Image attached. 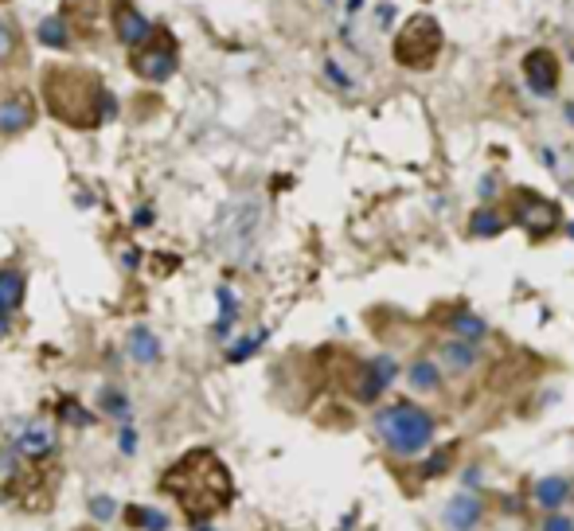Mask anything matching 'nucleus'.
Returning a JSON list of instances; mask_svg holds the SVG:
<instances>
[{
	"instance_id": "obj_1",
	"label": "nucleus",
	"mask_w": 574,
	"mask_h": 531,
	"mask_svg": "<svg viewBox=\"0 0 574 531\" xmlns=\"http://www.w3.org/2000/svg\"><path fill=\"white\" fill-rule=\"evenodd\" d=\"M371 426L391 457H422L438 434V422L419 402H387L383 410H375Z\"/></svg>"
},
{
	"instance_id": "obj_2",
	"label": "nucleus",
	"mask_w": 574,
	"mask_h": 531,
	"mask_svg": "<svg viewBox=\"0 0 574 531\" xmlns=\"http://www.w3.org/2000/svg\"><path fill=\"white\" fill-rule=\"evenodd\" d=\"M442 24L434 16H411L407 24L399 28L395 36V63L399 67H411V71H427V67L438 63L442 55Z\"/></svg>"
},
{
	"instance_id": "obj_3",
	"label": "nucleus",
	"mask_w": 574,
	"mask_h": 531,
	"mask_svg": "<svg viewBox=\"0 0 574 531\" xmlns=\"http://www.w3.org/2000/svg\"><path fill=\"white\" fill-rule=\"evenodd\" d=\"M559 78H562V67L551 47H531V52L523 55V83H528V91L536 98H555Z\"/></svg>"
},
{
	"instance_id": "obj_4",
	"label": "nucleus",
	"mask_w": 574,
	"mask_h": 531,
	"mask_svg": "<svg viewBox=\"0 0 574 531\" xmlns=\"http://www.w3.org/2000/svg\"><path fill=\"white\" fill-rule=\"evenodd\" d=\"M395 376H399V360H395L391 352H383V356H371V360L360 368V376H355L352 395L360 399V402L383 399V391H387L391 383H395Z\"/></svg>"
},
{
	"instance_id": "obj_5",
	"label": "nucleus",
	"mask_w": 574,
	"mask_h": 531,
	"mask_svg": "<svg viewBox=\"0 0 574 531\" xmlns=\"http://www.w3.org/2000/svg\"><path fill=\"white\" fill-rule=\"evenodd\" d=\"M434 360L442 363L445 376H473L481 368L484 352H481V340H461V337H450V340H438L434 348Z\"/></svg>"
},
{
	"instance_id": "obj_6",
	"label": "nucleus",
	"mask_w": 574,
	"mask_h": 531,
	"mask_svg": "<svg viewBox=\"0 0 574 531\" xmlns=\"http://www.w3.org/2000/svg\"><path fill=\"white\" fill-rule=\"evenodd\" d=\"M484 519V500L473 496V493H458L445 500L442 508V524L450 531H473Z\"/></svg>"
},
{
	"instance_id": "obj_7",
	"label": "nucleus",
	"mask_w": 574,
	"mask_h": 531,
	"mask_svg": "<svg viewBox=\"0 0 574 531\" xmlns=\"http://www.w3.org/2000/svg\"><path fill=\"white\" fill-rule=\"evenodd\" d=\"M114 28H117V39L122 44H130V47H137V44H148V39L156 36V24L148 16H141L137 8H130V4H117L114 8Z\"/></svg>"
},
{
	"instance_id": "obj_8",
	"label": "nucleus",
	"mask_w": 574,
	"mask_h": 531,
	"mask_svg": "<svg viewBox=\"0 0 574 531\" xmlns=\"http://www.w3.org/2000/svg\"><path fill=\"white\" fill-rule=\"evenodd\" d=\"M531 496H536V504L543 508V512H562V508H567V500L574 496V480L562 477V473H547V477L536 480Z\"/></svg>"
},
{
	"instance_id": "obj_9",
	"label": "nucleus",
	"mask_w": 574,
	"mask_h": 531,
	"mask_svg": "<svg viewBox=\"0 0 574 531\" xmlns=\"http://www.w3.org/2000/svg\"><path fill=\"white\" fill-rule=\"evenodd\" d=\"M551 219H555V208L551 203H543L536 192H516V203H512V223H523V227H536L547 231Z\"/></svg>"
},
{
	"instance_id": "obj_10",
	"label": "nucleus",
	"mask_w": 574,
	"mask_h": 531,
	"mask_svg": "<svg viewBox=\"0 0 574 531\" xmlns=\"http://www.w3.org/2000/svg\"><path fill=\"white\" fill-rule=\"evenodd\" d=\"M176 67H180V59H176V52L168 44L161 47H148V52L141 55V63H137V71H141L148 83H168V78L176 75Z\"/></svg>"
},
{
	"instance_id": "obj_11",
	"label": "nucleus",
	"mask_w": 574,
	"mask_h": 531,
	"mask_svg": "<svg viewBox=\"0 0 574 531\" xmlns=\"http://www.w3.org/2000/svg\"><path fill=\"white\" fill-rule=\"evenodd\" d=\"M32 125V106L24 94H4L0 98V133H20Z\"/></svg>"
},
{
	"instance_id": "obj_12",
	"label": "nucleus",
	"mask_w": 574,
	"mask_h": 531,
	"mask_svg": "<svg viewBox=\"0 0 574 531\" xmlns=\"http://www.w3.org/2000/svg\"><path fill=\"white\" fill-rule=\"evenodd\" d=\"M407 383L414 395H438L442 391V363L438 360H414L407 368Z\"/></svg>"
},
{
	"instance_id": "obj_13",
	"label": "nucleus",
	"mask_w": 574,
	"mask_h": 531,
	"mask_svg": "<svg viewBox=\"0 0 574 531\" xmlns=\"http://www.w3.org/2000/svg\"><path fill=\"white\" fill-rule=\"evenodd\" d=\"M52 449H55V434L44 426V422H32V426L20 430L16 454H24V457H44V454H52Z\"/></svg>"
},
{
	"instance_id": "obj_14",
	"label": "nucleus",
	"mask_w": 574,
	"mask_h": 531,
	"mask_svg": "<svg viewBox=\"0 0 574 531\" xmlns=\"http://www.w3.org/2000/svg\"><path fill=\"white\" fill-rule=\"evenodd\" d=\"M28 273L24 270H0V313H16L24 305Z\"/></svg>"
},
{
	"instance_id": "obj_15",
	"label": "nucleus",
	"mask_w": 574,
	"mask_h": 531,
	"mask_svg": "<svg viewBox=\"0 0 574 531\" xmlns=\"http://www.w3.org/2000/svg\"><path fill=\"white\" fill-rule=\"evenodd\" d=\"M508 227V215L497 211L492 203H484V208L473 211V223H469V234H477V239H497Z\"/></svg>"
},
{
	"instance_id": "obj_16",
	"label": "nucleus",
	"mask_w": 574,
	"mask_h": 531,
	"mask_svg": "<svg viewBox=\"0 0 574 531\" xmlns=\"http://www.w3.org/2000/svg\"><path fill=\"white\" fill-rule=\"evenodd\" d=\"M445 329H450V337H461V340H484L489 337V321L477 317V313H450V321H445Z\"/></svg>"
},
{
	"instance_id": "obj_17",
	"label": "nucleus",
	"mask_w": 574,
	"mask_h": 531,
	"mask_svg": "<svg viewBox=\"0 0 574 531\" xmlns=\"http://www.w3.org/2000/svg\"><path fill=\"white\" fill-rule=\"evenodd\" d=\"M130 356L137 363H156V360H161V340H156L153 329L137 324V329L130 332Z\"/></svg>"
},
{
	"instance_id": "obj_18",
	"label": "nucleus",
	"mask_w": 574,
	"mask_h": 531,
	"mask_svg": "<svg viewBox=\"0 0 574 531\" xmlns=\"http://www.w3.org/2000/svg\"><path fill=\"white\" fill-rule=\"evenodd\" d=\"M36 39L44 47H67L71 44V24H67V16H44L36 28Z\"/></svg>"
},
{
	"instance_id": "obj_19",
	"label": "nucleus",
	"mask_w": 574,
	"mask_h": 531,
	"mask_svg": "<svg viewBox=\"0 0 574 531\" xmlns=\"http://www.w3.org/2000/svg\"><path fill=\"white\" fill-rule=\"evenodd\" d=\"M102 402H106V415H114V418L130 422V399H125V391L106 387V391H102Z\"/></svg>"
},
{
	"instance_id": "obj_20",
	"label": "nucleus",
	"mask_w": 574,
	"mask_h": 531,
	"mask_svg": "<svg viewBox=\"0 0 574 531\" xmlns=\"http://www.w3.org/2000/svg\"><path fill=\"white\" fill-rule=\"evenodd\" d=\"M262 340H266V332H259V337H243V340H235V344H239V348H231V352H227V360H231V363L251 360L254 352L262 348Z\"/></svg>"
},
{
	"instance_id": "obj_21",
	"label": "nucleus",
	"mask_w": 574,
	"mask_h": 531,
	"mask_svg": "<svg viewBox=\"0 0 574 531\" xmlns=\"http://www.w3.org/2000/svg\"><path fill=\"white\" fill-rule=\"evenodd\" d=\"M12 52H16V28L8 20H0V63L12 59Z\"/></svg>"
},
{
	"instance_id": "obj_22",
	"label": "nucleus",
	"mask_w": 574,
	"mask_h": 531,
	"mask_svg": "<svg viewBox=\"0 0 574 531\" xmlns=\"http://www.w3.org/2000/svg\"><path fill=\"white\" fill-rule=\"evenodd\" d=\"M450 457H453L450 449H438V454H434L427 465H422V477H442L445 469H450Z\"/></svg>"
},
{
	"instance_id": "obj_23",
	"label": "nucleus",
	"mask_w": 574,
	"mask_h": 531,
	"mask_svg": "<svg viewBox=\"0 0 574 531\" xmlns=\"http://www.w3.org/2000/svg\"><path fill=\"white\" fill-rule=\"evenodd\" d=\"M539 531H574V519L567 512H547V516H543V524H539Z\"/></svg>"
},
{
	"instance_id": "obj_24",
	"label": "nucleus",
	"mask_w": 574,
	"mask_h": 531,
	"mask_svg": "<svg viewBox=\"0 0 574 531\" xmlns=\"http://www.w3.org/2000/svg\"><path fill=\"white\" fill-rule=\"evenodd\" d=\"M324 75H329V78H332L336 86H344V91H352V86H355L352 78H348V75L340 71V63H336V59H329V63H324Z\"/></svg>"
},
{
	"instance_id": "obj_25",
	"label": "nucleus",
	"mask_w": 574,
	"mask_h": 531,
	"mask_svg": "<svg viewBox=\"0 0 574 531\" xmlns=\"http://www.w3.org/2000/svg\"><path fill=\"white\" fill-rule=\"evenodd\" d=\"M477 192H481V200H484V203H492V200H497V192H500V188H497V176H484Z\"/></svg>"
},
{
	"instance_id": "obj_26",
	"label": "nucleus",
	"mask_w": 574,
	"mask_h": 531,
	"mask_svg": "<svg viewBox=\"0 0 574 531\" xmlns=\"http://www.w3.org/2000/svg\"><path fill=\"white\" fill-rule=\"evenodd\" d=\"M91 508H94V516H98V519H110V516H114V504H110V496H98Z\"/></svg>"
},
{
	"instance_id": "obj_27",
	"label": "nucleus",
	"mask_w": 574,
	"mask_h": 531,
	"mask_svg": "<svg viewBox=\"0 0 574 531\" xmlns=\"http://www.w3.org/2000/svg\"><path fill=\"white\" fill-rule=\"evenodd\" d=\"M481 485H484L481 465H469V473H465V488H481Z\"/></svg>"
},
{
	"instance_id": "obj_28",
	"label": "nucleus",
	"mask_w": 574,
	"mask_h": 531,
	"mask_svg": "<svg viewBox=\"0 0 574 531\" xmlns=\"http://www.w3.org/2000/svg\"><path fill=\"white\" fill-rule=\"evenodd\" d=\"M137 449V434H133V426H122V454H133Z\"/></svg>"
},
{
	"instance_id": "obj_29",
	"label": "nucleus",
	"mask_w": 574,
	"mask_h": 531,
	"mask_svg": "<svg viewBox=\"0 0 574 531\" xmlns=\"http://www.w3.org/2000/svg\"><path fill=\"white\" fill-rule=\"evenodd\" d=\"M148 223H153V208H141L133 219V227H148Z\"/></svg>"
},
{
	"instance_id": "obj_30",
	"label": "nucleus",
	"mask_w": 574,
	"mask_h": 531,
	"mask_svg": "<svg viewBox=\"0 0 574 531\" xmlns=\"http://www.w3.org/2000/svg\"><path fill=\"white\" fill-rule=\"evenodd\" d=\"M8 329H12V313H0V337H8Z\"/></svg>"
},
{
	"instance_id": "obj_31",
	"label": "nucleus",
	"mask_w": 574,
	"mask_h": 531,
	"mask_svg": "<svg viewBox=\"0 0 574 531\" xmlns=\"http://www.w3.org/2000/svg\"><path fill=\"white\" fill-rule=\"evenodd\" d=\"M562 117H567V122L574 125V102H567V106H562Z\"/></svg>"
},
{
	"instance_id": "obj_32",
	"label": "nucleus",
	"mask_w": 574,
	"mask_h": 531,
	"mask_svg": "<svg viewBox=\"0 0 574 531\" xmlns=\"http://www.w3.org/2000/svg\"><path fill=\"white\" fill-rule=\"evenodd\" d=\"M363 8V0H348V12H360Z\"/></svg>"
},
{
	"instance_id": "obj_33",
	"label": "nucleus",
	"mask_w": 574,
	"mask_h": 531,
	"mask_svg": "<svg viewBox=\"0 0 574 531\" xmlns=\"http://www.w3.org/2000/svg\"><path fill=\"white\" fill-rule=\"evenodd\" d=\"M567 234H574V223H570V227H567Z\"/></svg>"
},
{
	"instance_id": "obj_34",
	"label": "nucleus",
	"mask_w": 574,
	"mask_h": 531,
	"mask_svg": "<svg viewBox=\"0 0 574 531\" xmlns=\"http://www.w3.org/2000/svg\"><path fill=\"white\" fill-rule=\"evenodd\" d=\"M329 4H332V0H329Z\"/></svg>"
},
{
	"instance_id": "obj_35",
	"label": "nucleus",
	"mask_w": 574,
	"mask_h": 531,
	"mask_svg": "<svg viewBox=\"0 0 574 531\" xmlns=\"http://www.w3.org/2000/svg\"><path fill=\"white\" fill-rule=\"evenodd\" d=\"M570 59H574V55H570Z\"/></svg>"
}]
</instances>
